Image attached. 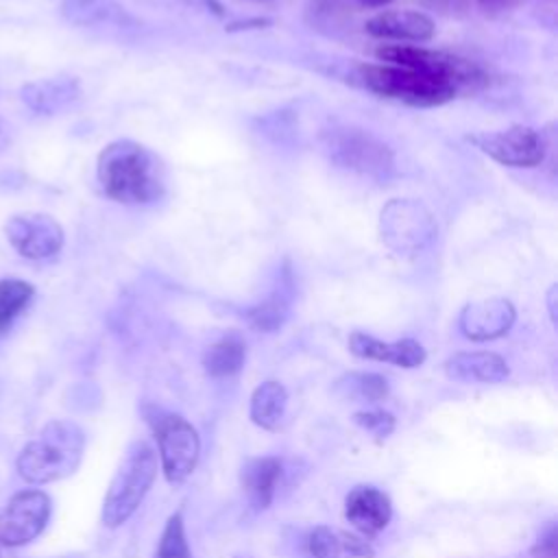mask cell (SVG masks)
Returning a JSON list of instances; mask_svg holds the SVG:
<instances>
[{"mask_svg":"<svg viewBox=\"0 0 558 558\" xmlns=\"http://www.w3.org/2000/svg\"><path fill=\"white\" fill-rule=\"evenodd\" d=\"M447 377L456 381L497 384L510 375L506 360L493 351H460L445 362Z\"/></svg>","mask_w":558,"mask_h":558,"instance_id":"ac0fdd59","label":"cell"},{"mask_svg":"<svg viewBox=\"0 0 558 558\" xmlns=\"http://www.w3.org/2000/svg\"><path fill=\"white\" fill-rule=\"evenodd\" d=\"M281 480H283V462L281 458H275V456L251 458L244 462L240 471L242 490L248 499V506L255 512H262L272 504Z\"/></svg>","mask_w":558,"mask_h":558,"instance_id":"e0dca14e","label":"cell"},{"mask_svg":"<svg viewBox=\"0 0 558 558\" xmlns=\"http://www.w3.org/2000/svg\"><path fill=\"white\" fill-rule=\"evenodd\" d=\"M349 351L362 360H375L395 364L401 368H416L425 362L427 353L423 344L414 338H401L395 342H384L371 333L353 331L349 336Z\"/></svg>","mask_w":558,"mask_h":558,"instance_id":"5bb4252c","label":"cell"},{"mask_svg":"<svg viewBox=\"0 0 558 558\" xmlns=\"http://www.w3.org/2000/svg\"><path fill=\"white\" fill-rule=\"evenodd\" d=\"M360 11L355 0H307L305 17L318 31H338Z\"/></svg>","mask_w":558,"mask_h":558,"instance_id":"cb8c5ba5","label":"cell"},{"mask_svg":"<svg viewBox=\"0 0 558 558\" xmlns=\"http://www.w3.org/2000/svg\"><path fill=\"white\" fill-rule=\"evenodd\" d=\"M466 140L490 159L510 168H534L543 163L547 155V142L543 133L523 124H514L490 133H475Z\"/></svg>","mask_w":558,"mask_h":558,"instance_id":"9c48e42d","label":"cell"},{"mask_svg":"<svg viewBox=\"0 0 558 558\" xmlns=\"http://www.w3.org/2000/svg\"><path fill=\"white\" fill-rule=\"evenodd\" d=\"M281 279L283 281H279L277 290L268 299L246 310L244 316L255 331H275L286 323L292 301V277L288 270H283Z\"/></svg>","mask_w":558,"mask_h":558,"instance_id":"44dd1931","label":"cell"},{"mask_svg":"<svg viewBox=\"0 0 558 558\" xmlns=\"http://www.w3.org/2000/svg\"><path fill=\"white\" fill-rule=\"evenodd\" d=\"M246 360V344L240 336L229 333L211 342L203 353V368L209 377L222 379L235 375Z\"/></svg>","mask_w":558,"mask_h":558,"instance_id":"603a6c76","label":"cell"},{"mask_svg":"<svg viewBox=\"0 0 558 558\" xmlns=\"http://www.w3.org/2000/svg\"><path fill=\"white\" fill-rule=\"evenodd\" d=\"M102 192L122 205H150L166 192L161 159L135 140L109 142L96 161Z\"/></svg>","mask_w":558,"mask_h":558,"instance_id":"6da1fadb","label":"cell"},{"mask_svg":"<svg viewBox=\"0 0 558 558\" xmlns=\"http://www.w3.org/2000/svg\"><path fill=\"white\" fill-rule=\"evenodd\" d=\"M153 410L155 414H148V423L159 447L161 471L170 486H181L196 469L201 453L198 434L181 414Z\"/></svg>","mask_w":558,"mask_h":558,"instance_id":"ba28073f","label":"cell"},{"mask_svg":"<svg viewBox=\"0 0 558 558\" xmlns=\"http://www.w3.org/2000/svg\"><path fill=\"white\" fill-rule=\"evenodd\" d=\"M392 517L390 497L368 484H360L349 490L344 499V519L364 536L381 532Z\"/></svg>","mask_w":558,"mask_h":558,"instance_id":"4fadbf2b","label":"cell"},{"mask_svg":"<svg viewBox=\"0 0 558 558\" xmlns=\"http://www.w3.org/2000/svg\"><path fill=\"white\" fill-rule=\"evenodd\" d=\"M50 497L44 490L28 488L15 493L0 512V543L22 547L37 538L50 519Z\"/></svg>","mask_w":558,"mask_h":558,"instance_id":"30bf717a","label":"cell"},{"mask_svg":"<svg viewBox=\"0 0 558 558\" xmlns=\"http://www.w3.org/2000/svg\"><path fill=\"white\" fill-rule=\"evenodd\" d=\"M286 405H288V392L283 384L268 379L253 390L248 414L257 427L272 432V429H279L286 414Z\"/></svg>","mask_w":558,"mask_h":558,"instance_id":"7402d4cb","label":"cell"},{"mask_svg":"<svg viewBox=\"0 0 558 558\" xmlns=\"http://www.w3.org/2000/svg\"><path fill=\"white\" fill-rule=\"evenodd\" d=\"M486 11L490 9V11H497V9H504V7H508L512 0H477Z\"/></svg>","mask_w":558,"mask_h":558,"instance_id":"1f68e13d","label":"cell"},{"mask_svg":"<svg viewBox=\"0 0 558 558\" xmlns=\"http://www.w3.org/2000/svg\"><path fill=\"white\" fill-rule=\"evenodd\" d=\"M85 434L72 421H50L17 456L15 469L28 484H48L72 475L83 458Z\"/></svg>","mask_w":558,"mask_h":558,"instance_id":"7a4b0ae2","label":"cell"},{"mask_svg":"<svg viewBox=\"0 0 558 558\" xmlns=\"http://www.w3.org/2000/svg\"><path fill=\"white\" fill-rule=\"evenodd\" d=\"M61 15L76 26H131L135 22L116 0H61Z\"/></svg>","mask_w":558,"mask_h":558,"instance_id":"ffe728a7","label":"cell"},{"mask_svg":"<svg viewBox=\"0 0 558 558\" xmlns=\"http://www.w3.org/2000/svg\"><path fill=\"white\" fill-rule=\"evenodd\" d=\"M33 283L24 279H0V336L11 329L15 318L31 305Z\"/></svg>","mask_w":558,"mask_h":558,"instance_id":"d4e9b609","label":"cell"},{"mask_svg":"<svg viewBox=\"0 0 558 558\" xmlns=\"http://www.w3.org/2000/svg\"><path fill=\"white\" fill-rule=\"evenodd\" d=\"M81 96V83L74 76H50L22 85V102L39 116H54L76 102Z\"/></svg>","mask_w":558,"mask_h":558,"instance_id":"2e32d148","label":"cell"},{"mask_svg":"<svg viewBox=\"0 0 558 558\" xmlns=\"http://www.w3.org/2000/svg\"><path fill=\"white\" fill-rule=\"evenodd\" d=\"M355 78L364 89L377 94L379 98L397 100L410 107H440L453 100L458 94V89L447 81L390 63H362L357 65Z\"/></svg>","mask_w":558,"mask_h":558,"instance_id":"3957f363","label":"cell"},{"mask_svg":"<svg viewBox=\"0 0 558 558\" xmlns=\"http://www.w3.org/2000/svg\"><path fill=\"white\" fill-rule=\"evenodd\" d=\"M153 558H194L192 549L187 545L181 510L168 517V521L163 525V532L159 536L157 551H155Z\"/></svg>","mask_w":558,"mask_h":558,"instance_id":"4316f807","label":"cell"},{"mask_svg":"<svg viewBox=\"0 0 558 558\" xmlns=\"http://www.w3.org/2000/svg\"><path fill=\"white\" fill-rule=\"evenodd\" d=\"M336 390L344 397L362 399V401H381L388 397V381L377 373H349L338 379Z\"/></svg>","mask_w":558,"mask_h":558,"instance_id":"484cf974","label":"cell"},{"mask_svg":"<svg viewBox=\"0 0 558 558\" xmlns=\"http://www.w3.org/2000/svg\"><path fill=\"white\" fill-rule=\"evenodd\" d=\"M4 233L9 244L33 262L48 259L63 248V229L46 214H15L7 220Z\"/></svg>","mask_w":558,"mask_h":558,"instance_id":"8fae6325","label":"cell"},{"mask_svg":"<svg viewBox=\"0 0 558 558\" xmlns=\"http://www.w3.org/2000/svg\"><path fill=\"white\" fill-rule=\"evenodd\" d=\"M556 547H558V527L554 521L541 530L536 543L530 547L532 558H556Z\"/></svg>","mask_w":558,"mask_h":558,"instance_id":"f1b7e54d","label":"cell"},{"mask_svg":"<svg viewBox=\"0 0 558 558\" xmlns=\"http://www.w3.org/2000/svg\"><path fill=\"white\" fill-rule=\"evenodd\" d=\"M155 477L157 456L153 447L144 440H135L126 449L116 475L109 482L102 501V523L107 527H120L122 523H126L144 501Z\"/></svg>","mask_w":558,"mask_h":558,"instance_id":"5b68a950","label":"cell"},{"mask_svg":"<svg viewBox=\"0 0 558 558\" xmlns=\"http://www.w3.org/2000/svg\"><path fill=\"white\" fill-rule=\"evenodd\" d=\"M355 2H357L360 9H377V7H384V4H388L392 0H355Z\"/></svg>","mask_w":558,"mask_h":558,"instance_id":"d6a6232c","label":"cell"},{"mask_svg":"<svg viewBox=\"0 0 558 558\" xmlns=\"http://www.w3.org/2000/svg\"><path fill=\"white\" fill-rule=\"evenodd\" d=\"M517 320V310L508 299L490 296L482 301H473L462 307L458 327L462 336L475 342L495 340L510 331Z\"/></svg>","mask_w":558,"mask_h":558,"instance_id":"7c38bea8","label":"cell"},{"mask_svg":"<svg viewBox=\"0 0 558 558\" xmlns=\"http://www.w3.org/2000/svg\"><path fill=\"white\" fill-rule=\"evenodd\" d=\"M436 233L438 227L432 211L414 198H392L381 207V242L399 255H414L425 251L434 242Z\"/></svg>","mask_w":558,"mask_h":558,"instance_id":"52a82bcc","label":"cell"},{"mask_svg":"<svg viewBox=\"0 0 558 558\" xmlns=\"http://www.w3.org/2000/svg\"><path fill=\"white\" fill-rule=\"evenodd\" d=\"M377 57L390 65L410 68L423 74H429L434 78L451 83L458 92L460 89H480L488 83V74L482 65H477L471 59H464L453 52L445 50H432L421 46H381L377 48Z\"/></svg>","mask_w":558,"mask_h":558,"instance_id":"8992f818","label":"cell"},{"mask_svg":"<svg viewBox=\"0 0 558 558\" xmlns=\"http://www.w3.org/2000/svg\"><path fill=\"white\" fill-rule=\"evenodd\" d=\"M9 144H11V124H9L4 118H0V153H2Z\"/></svg>","mask_w":558,"mask_h":558,"instance_id":"4dcf8cb0","label":"cell"},{"mask_svg":"<svg viewBox=\"0 0 558 558\" xmlns=\"http://www.w3.org/2000/svg\"><path fill=\"white\" fill-rule=\"evenodd\" d=\"M353 421H355L362 429L371 432V434L377 436V438H386V436H390L392 429H395V416H392L390 412H386V410L355 412V414H353Z\"/></svg>","mask_w":558,"mask_h":558,"instance_id":"83f0119b","label":"cell"},{"mask_svg":"<svg viewBox=\"0 0 558 558\" xmlns=\"http://www.w3.org/2000/svg\"><path fill=\"white\" fill-rule=\"evenodd\" d=\"M320 146L329 161L342 170L377 181L395 172V153L368 129L331 124L320 133Z\"/></svg>","mask_w":558,"mask_h":558,"instance_id":"277c9868","label":"cell"},{"mask_svg":"<svg viewBox=\"0 0 558 558\" xmlns=\"http://www.w3.org/2000/svg\"><path fill=\"white\" fill-rule=\"evenodd\" d=\"M307 554L312 558H373V545L357 536L329 525H316L307 536Z\"/></svg>","mask_w":558,"mask_h":558,"instance_id":"d6986e66","label":"cell"},{"mask_svg":"<svg viewBox=\"0 0 558 558\" xmlns=\"http://www.w3.org/2000/svg\"><path fill=\"white\" fill-rule=\"evenodd\" d=\"M423 7L445 13V15H453V13H462L469 7V0H418Z\"/></svg>","mask_w":558,"mask_h":558,"instance_id":"f546056e","label":"cell"},{"mask_svg":"<svg viewBox=\"0 0 558 558\" xmlns=\"http://www.w3.org/2000/svg\"><path fill=\"white\" fill-rule=\"evenodd\" d=\"M364 31L377 39L427 41L434 37V20L423 11H381L366 20Z\"/></svg>","mask_w":558,"mask_h":558,"instance_id":"9a60e30c","label":"cell"}]
</instances>
